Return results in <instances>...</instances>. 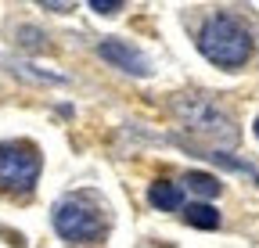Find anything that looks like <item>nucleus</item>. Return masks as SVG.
<instances>
[{
  "label": "nucleus",
  "instance_id": "nucleus-1",
  "mask_svg": "<svg viewBox=\"0 0 259 248\" xmlns=\"http://www.w3.org/2000/svg\"><path fill=\"white\" fill-rule=\"evenodd\" d=\"M54 230L76 248H94L108 230V212L97 194H65L54 205Z\"/></svg>",
  "mask_w": 259,
  "mask_h": 248
},
{
  "label": "nucleus",
  "instance_id": "nucleus-2",
  "mask_svg": "<svg viewBox=\"0 0 259 248\" xmlns=\"http://www.w3.org/2000/svg\"><path fill=\"white\" fill-rule=\"evenodd\" d=\"M198 51L212 61V65L238 69V65H245L248 54H252V36H248V29H245L238 18L216 15V18H209V22L202 25Z\"/></svg>",
  "mask_w": 259,
  "mask_h": 248
},
{
  "label": "nucleus",
  "instance_id": "nucleus-3",
  "mask_svg": "<svg viewBox=\"0 0 259 248\" xmlns=\"http://www.w3.org/2000/svg\"><path fill=\"white\" fill-rule=\"evenodd\" d=\"M177 115L184 119V126L191 133H198L220 147H231L238 140V130L231 126V119H227L209 97H180L177 101Z\"/></svg>",
  "mask_w": 259,
  "mask_h": 248
},
{
  "label": "nucleus",
  "instance_id": "nucleus-4",
  "mask_svg": "<svg viewBox=\"0 0 259 248\" xmlns=\"http://www.w3.org/2000/svg\"><path fill=\"white\" fill-rule=\"evenodd\" d=\"M40 176V151L29 140H8L0 144V191L25 194Z\"/></svg>",
  "mask_w": 259,
  "mask_h": 248
},
{
  "label": "nucleus",
  "instance_id": "nucleus-5",
  "mask_svg": "<svg viewBox=\"0 0 259 248\" xmlns=\"http://www.w3.org/2000/svg\"><path fill=\"white\" fill-rule=\"evenodd\" d=\"M97 54H101L105 61H112L115 69H126V72H137V76H148V58L137 54L130 43L122 40H105L101 47H97Z\"/></svg>",
  "mask_w": 259,
  "mask_h": 248
},
{
  "label": "nucleus",
  "instance_id": "nucleus-6",
  "mask_svg": "<svg viewBox=\"0 0 259 248\" xmlns=\"http://www.w3.org/2000/svg\"><path fill=\"white\" fill-rule=\"evenodd\" d=\"M148 198H151V205H155V209H162V212H169V209H180V202H184L180 187H177V183H166V180L151 183Z\"/></svg>",
  "mask_w": 259,
  "mask_h": 248
},
{
  "label": "nucleus",
  "instance_id": "nucleus-7",
  "mask_svg": "<svg viewBox=\"0 0 259 248\" xmlns=\"http://www.w3.org/2000/svg\"><path fill=\"white\" fill-rule=\"evenodd\" d=\"M184 220H187L191 227H202V230H216V227H220V212H216L212 205H202V202H194V205H187Z\"/></svg>",
  "mask_w": 259,
  "mask_h": 248
},
{
  "label": "nucleus",
  "instance_id": "nucleus-8",
  "mask_svg": "<svg viewBox=\"0 0 259 248\" xmlns=\"http://www.w3.org/2000/svg\"><path fill=\"white\" fill-rule=\"evenodd\" d=\"M187 187L194 194H202V198H216L220 194V180L209 176V173H187Z\"/></svg>",
  "mask_w": 259,
  "mask_h": 248
},
{
  "label": "nucleus",
  "instance_id": "nucleus-9",
  "mask_svg": "<svg viewBox=\"0 0 259 248\" xmlns=\"http://www.w3.org/2000/svg\"><path fill=\"white\" fill-rule=\"evenodd\" d=\"M216 159H220V162H227V166H234V169H241V173H248L252 180H259V169H252V166H241V162H234L231 155H216Z\"/></svg>",
  "mask_w": 259,
  "mask_h": 248
},
{
  "label": "nucleus",
  "instance_id": "nucleus-10",
  "mask_svg": "<svg viewBox=\"0 0 259 248\" xmlns=\"http://www.w3.org/2000/svg\"><path fill=\"white\" fill-rule=\"evenodd\" d=\"M90 8H94V11H101V15H115L122 4H119V0H112V4H105V0H90Z\"/></svg>",
  "mask_w": 259,
  "mask_h": 248
},
{
  "label": "nucleus",
  "instance_id": "nucleus-11",
  "mask_svg": "<svg viewBox=\"0 0 259 248\" xmlns=\"http://www.w3.org/2000/svg\"><path fill=\"white\" fill-rule=\"evenodd\" d=\"M44 8H47V11H61V15H65V11H72L76 4H44Z\"/></svg>",
  "mask_w": 259,
  "mask_h": 248
},
{
  "label": "nucleus",
  "instance_id": "nucleus-12",
  "mask_svg": "<svg viewBox=\"0 0 259 248\" xmlns=\"http://www.w3.org/2000/svg\"><path fill=\"white\" fill-rule=\"evenodd\" d=\"M255 137H259V119H255Z\"/></svg>",
  "mask_w": 259,
  "mask_h": 248
}]
</instances>
